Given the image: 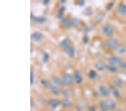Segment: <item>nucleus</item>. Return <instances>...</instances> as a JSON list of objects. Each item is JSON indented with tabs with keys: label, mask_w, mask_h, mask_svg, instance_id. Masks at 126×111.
Returning a JSON list of instances; mask_svg holds the SVG:
<instances>
[{
	"label": "nucleus",
	"mask_w": 126,
	"mask_h": 111,
	"mask_svg": "<svg viewBox=\"0 0 126 111\" xmlns=\"http://www.w3.org/2000/svg\"><path fill=\"white\" fill-rule=\"evenodd\" d=\"M118 40L114 37H110L107 39L106 42V47L109 49L114 50L119 45Z\"/></svg>",
	"instance_id": "1"
},
{
	"label": "nucleus",
	"mask_w": 126,
	"mask_h": 111,
	"mask_svg": "<svg viewBox=\"0 0 126 111\" xmlns=\"http://www.w3.org/2000/svg\"><path fill=\"white\" fill-rule=\"evenodd\" d=\"M114 31V30L113 26L109 24H104L101 28V32H102L103 34H104L105 35L109 36V37L113 35Z\"/></svg>",
	"instance_id": "2"
},
{
	"label": "nucleus",
	"mask_w": 126,
	"mask_h": 111,
	"mask_svg": "<svg viewBox=\"0 0 126 111\" xmlns=\"http://www.w3.org/2000/svg\"><path fill=\"white\" fill-rule=\"evenodd\" d=\"M109 64H113L114 66H119L122 62V58L118 56H111L109 57L108 59Z\"/></svg>",
	"instance_id": "3"
},
{
	"label": "nucleus",
	"mask_w": 126,
	"mask_h": 111,
	"mask_svg": "<svg viewBox=\"0 0 126 111\" xmlns=\"http://www.w3.org/2000/svg\"><path fill=\"white\" fill-rule=\"evenodd\" d=\"M99 91H100L101 95L103 96L104 97H109L110 95L111 91L110 88L107 87L105 85H101L99 87Z\"/></svg>",
	"instance_id": "4"
},
{
	"label": "nucleus",
	"mask_w": 126,
	"mask_h": 111,
	"mask_svg": "<svg viewBox=\"0 0 126 111\" xmlns=\"http://www.w3.org/2000/svg\"><path fill=\"white\" fill-rule=\"evenodd\" d=\"M115 53L118 56L126 55V44H119L118 46L114 50Z\"/></svg>",
	"instance_id": "5"
},
{
	"label": "nucleus",
	"mask_w": 126,
	"mask_h": 111,
	"mask_svg": "<svg viewBox=\"0 0 126 111\" xmlns=\"http://www.w3.org/2000/svg\"><path fill=\"white\" fill-rule=\"evenodd\" d=\"M62 80L63 84L66 85L70 86L73 84V78L70 74H64L63 75Z\"/></svg>",
	"instance_id": "6"
},
{
	"label": "nucleus",
	"mask_w": 126,
	"mask_h": 111,
	"mask_svg": "<svg viewBox=\"0 0 126 111\" xmlns=\"http://www.w3.org/2000/svg\"><path fill=\"white\" fill-rule=\"evenodd\" d=\"M110 89L111 91V93H112L115 99H120L121 98V94L116 86H110Z\"/></svg>",
	"instance_id": "7"
},
{
	"label": "nucleus",
	"mask_w": 126,
	"mask_h": 111,
	"mask_svg": "<svg viewBox=\"0 0 126 111\" xmlns=\"http://www.w3.org/2000/svg\"><path fill=\"white\" fill-rule=\"evenodd\" d=\"M95 67L97 70L100 72H104L107 70V65L105 64L104 62L101 61H99L96 62V63L95 64Z\"/></svg>",
	"instance_id": "8"
},
{
	"label": "nucleus",
	"mask_w": 126,
	"mask_h": 111,
	"mask_svg": "<svg viewBox=\"0 0 126 111\" xmlns=\"http://www.w3.org/2000/svg\"><path fill=\"white\" fill-rule=\"evenodd\" d=\"M117 12L120 15L126 16V4L124 3H120L117 7Z\"/></svg>",
	"instance_id": "9"
},
{
	"label": "nucleus",
	"mask_w": 126,
	"mask_h": 111,
	"mask_svg": "<svg viewBox=\"0 0 126 111\" xmlns=\"http://www.w3.org/2000/svg\"><path fill=\"white\" fill-rule=\"evenodd\" d=\"M43 35L39 32H35L32 33L31 35L32 39L34 42H39L42 40Z\"/></svg>",
	"instance_id": "10"
},
{
	"label": "nucleus",
	"mask_w": 126,
	"mask_h": 111,
	"mask_svg": "<svg viewBox=\"0 0 126 111\" xmlns=\"http://www.w3.org/2000/svg\"><path fill=\"white\" fill-rule=\"evenodd\" d=\"M74 78L75 82H76L77 84H80L82 82L83 78L82 74H81V72L80 71H76L74 72Z\"/></svg>",
	"instance_id": "11"
},
{
	"label": "nucleus",
	"mask_w": 126,
	"mask_h": 111,
	"mask_svg": "<svg viewBox=\"0 0 126 111\" xmlns=\"http://www.w3.org/2000/svg\"><path fill=\"white\" fill-rule=\"evenodd\" d=\"M105 102H106L107 104L109 111H114L116 109L117 103L114 100L111 99H108Z\"/></svg>",
	"instance_id": "12"
},
{
	"label": "nucleus",
	"mask_w": 126,
	"mask_h": 111,
	"mask_svg": "<svg viewBox=\"0 0 126 111\" xmlns=\"http://www.w3.org/2000/svg\"><path fill=\"white\" fill-rule=\"evenodd\" d=\"M48 104L49 106L51 107L54 110L57 108L59 106H60V103H59L58 101L56 99L54 98H51L49 99L48 101Z\"/></svg>",
	"instance_id": "13"
},
{
	"label": "nucleus",
	"mask_w": 126,
	"mask_h": 111,
	"mask_svg": "<svg viewBox=\"0 0 126 111\" xmlns=\"http://www.w3.org/2000/svg\"><path fill=\"white\" fill-rule=\"evenodd\" d=\"M113 81L117 87L118 86V87L119 88H122L123 87L124 85H125V83L124 82L123 80H122L121 78L117 77V76H114V77L113 78Z\"/></svg>",
	"instance_id": "14"
},
{
	"label": "nucleus",
	"mask_w": 126,
	"mask_h": 111,
	"mask_svg": "<svg viewBox=\"0 0 126 111\" xmlns=\"http://www.w3.org/2000/svg\"><path fill=\"white\" fill-rule=\"evenodd\" d=\"M71 43L70 39L68 38H64L63 40H62L60 43V46L63 48H67L68 47H70Z\"/></svg>",
	"instance_id": "15"
},
{
	"label": "nucleus",
	"mask_w": 126,
	"mask_h": 111,
	"mask_svg": "<svg viewBox=\"0 0 126 111\" xmlns=\"http://www.w3.org/2000/svg\"><path fill=\"white\" fill-rule=\"evenodd\" d=\"M105 17V13L103 11H99L97 13L96 16H95V21L96 23H99L103 20L104 17Z\"/></svg>",
	"instance_id": "16"
},
{
	"label": "nucleus",
	"mask_w": 126,
	"mask_h": 111,
	"mask_svg": "<svg viewBox=\"0 0 126 111\" xmlns=\"http://www.w3.org/2000/svg\"><path fill=\"white\" fill-rule=\"evenodd\" d=\"M52 80L53 81V82L58 86H62L63 84L62 79H61L60 77H58V76H53L52 78Z\"/></svg>",
	"instance_id": "17"
},
{
	"label": "nucleus",
	"mask_w": 126,
	"mask_h": 111,
	"mask_svg": "<svg viewBox=\"0 0 126 111\" xmlns=\"http://www.w3.org/2000/svg\"><path fill=\"white\" fill-rule=\"evenodd\" d=\"M65 53L67 56L70 57H73L75 56V48L72 47H68L65 49Z\"/></svg>",
	"instance_id": "18"
},
{
	"label": "nucleus",
	"mask_w": 126,
	"mask_h": 111,
	"mask_svg": "<svg viewBox=\"0 0 126 111\" xmlns=\"http://www.w3.org/2000/svg\"><path fill=\"white\" fill-rule=\"evenodd\" d=\"M61 23L62 25L66 28H70L71 25H72V23H71V21L68 20L67 18H63L61 20Z\"/></svg>",
	"instance_id": "19"
},
{
	"label": "nucleus",
	"mask_w": 126,
	"mask_h": 111,
	"mask_svg": "<svg viewBox=\"0 0 126 111\" xmlns=\"http://www.w3.org/2000/svg\"><path fill=\"white\" fill-rule=\"evenodd\" d=\"M99 106L101 111H109L108 107L105 101H100L99 103Z\"/></svg>",
	"instance_id": "20"
},
{
	"label": "nucleus",
	"mask_w": 126,
	"mask_h": 111,
	"mask_svg": "<svg viewBox=\"0 0 126 111\" xmlns=\"http://www.w3.org/2000/svg\"><path fill=\"white\" fill-rule=\"evenodd\" d=\"M107 70L109 72H110L111 73H117L118 71V68L117 66H114L110 64L107 65Z\"/></svg>",
	"instance_id": "21"
},
{
	"label": "nucleus",
	"mask_w": 126,
	"mask_h": 111,
	"mask_svg": "<svg viewBox=\"0 0 126 111\" xmlns=\"http://www.w3.org/2000/svg\"><path fill=\"white\" fill-rule=\"evenodd\" d=\"M61 103L63 107L66 108H69L71 106L70 101L69 100V99L67 98L62 99L61 100Z\"/></svg>",
	"instance_id": "22"
},
{
	"label": "nucleus",
	"mask_w": 126,
	"mask_h": 111,
	"mask_svg": "<svg viewBox=\"0 0 126 111\" xmlns=\"http://www.w3.org/2000/svg\"><path fill=\"white\" fill-rule=\"evenodd\" d=\"M65 10H66V8H65L64 6H62L60 8L57 15V19L62 20L63 18V14L64 13Z\"/></svg>",
	"instance_id": "23"
},
{
	"label": "nucleus",
	"mask_w": 126,
	"mask_h": 111,
	"mask_svg": "<svg viewBox=\"0 0 126 111\" xmlns=\"http://www.w3.org/2000/svg\"><path fill=\"white\" fill-rule=\"evenodd\" d=\"M49 89L50 90V92H51L52 93L54 94V95H58L60 94V90H59V89L56 85L52 84V85L50 86Z\"/></svg>",
	"instance_id": "24"
},
{
	"label": "nucleus",
	"mask_w": 126,
	"mask_h": 111,
	"mask_svg": "<svg viewBox=\"0 0 126 111\" xmlns=\"http://www.w3.org/2000/svg\"><path fill=\"white\" fill-rule=\"evenodd\" d=\"M97 76V72L95 70H91L89 72V77L91 80H94L96 79Z\"/></svg>",
	"instance_id": "25"
},
{
	"label": "nucleus",
	"mask_w": 126,
	"mask_h": 111,
	"mask_svg": "<svg viewBox=\"0 0 126 111\" xmlns=\"http://www.w3.org/2000/svg\"><path fill=\"white\" fill-rule=\"evenodd\" d=\"M82 13L84 14V15L86 16H90L93 14V11L91 7H87L85 9L84 11H83Z\"/></svg>",
	"instance_id": "26"
},
{
	"label": "nucleus",
	"mask_w": 126,
	"mask_h": 111,
	"mask_svg": "<svg viewBox=\"0 0 126 111\" xmlns=\"http://www.w3.org/2000/svg\"><path fill=\"white\" fill-rule=\"evenodd\" d=\"M41 84L46 88H50V86L52 85L51 83L48 80H42L41 81Z\"/></svg>",
	"instance_id": "27"
},
{
	"label": "nucleus",
	"mask_w": 126,
	"mask_h": 111,
	"mask_svg": "<svg viewBox=\"0 0 126 111\" xmlns=\"http://www.w3.org/2000/svg\"><path fill=\"white\" fill-rule=\"evenodd\" d=\"M46 21V18L45 17L43 16H40V17H38L36 18V23H37L38 24H43L45 23Z\"/></svg>",
	"instance_id": "28"
},
{
	"label": "nucleus",
	"mask_w": 126,
	"mask_h": 111,
	"mask_svg": "<svg viewBox=\"0 0 126 111\" xmlns=\"http://www.w3.org/2000/svg\"><path fill=\"white\" fill-rule=\"evenodd\" d=\"M34 75L32 70L30 71V85L32 86L34 84Z\"/></svg>",
	"instance_id": "29"
},
{
	"label": "nucleus",
	"mask_w": 126,
	"mask_h": 111,
	"mask_svg": "<svg viewBox=\"0 0 126 111\" xmlns=\"http://www.w3.org/2000/svg\"><path fill=\"white\" fill-rule=\"evenodd\" d=\"M79 21H80V20H79L78 18L74 17L72 19V20H71V23H72V25L76 26L79 23Z\"/></svg>",
	"instance_id": "30"
},
{
	"label": "nucleus",
	"mask_w": 126,
	"mask_h": 111,
	"mask_svg": "<svg viewBox=\"0 0 126 111\" xmlns=\"http://www.w3.org/2000/svg\"><path fill=\"white\" fill-rule=\"evenodd\" d=\"M49 60V55L48 53H45L43 55V61L44 62H48Z\"/></svg>",
	"instance_id": "31"
},
{
	"label": "nucleus",
	"mask_w": 126,
	"mask_h": 111,
	"mask_svg": "<svg viewBox=\"0 0 126 111\" xmlns=\"http://www.w3.org/2000/svg\"><path fill=\"white\" fill-rule=\"evenodd\" d=\"M119 66L121 69L126 70V61H122Z\"/></svg>",
	"instance_id": "32"
},
{
	"label": "nucleus",
	"mask_w": 126,
	"mask_h": 111,
	"mask_svg": "<svg viewBox=\"0 0 126 111\" xmlns=\"http://www.w3.org/2000/svg\"><path fill=\"white\" fill-rule=\"evenodd\" d=\"M89 38L87 35H85L84 37H83V42L85 44H87L89 43Z\"/></svg>",
	"instance_id": "33"
},
{
	"label": "nucleus",
	"mask_w": 126,
	"mask_h": 111,
	"mask_svg": "<svg viewBox=\"0 0 126 111\" xmlns=\"http://www.w3.org/2000/svg\"><path fill=\"white\" fill-rule=\"evenodd\" d=\"M114 2H110L109 4L107 6V10H108V11H110V10L112 9V7L114 6Z\"/></svg>",
	"instance_id": "34"
},
{
	"label": "nucleus",
	"mask_w": 126,
	"mask_h": 111,
	"mask_svg": "<svg viewBox=\"0 0 126 111\" xmlns=\"http://www.w3.org/2000/svg\"><path fill=\"white\" fill-rule=\"evenodd\" d=\"M36 18H37V17H36L34 15V14H31V15H30V19H31L32 21H35Z\"/></svg>",
	"instance_id": "35"
},
{
	"label": "nucleus",
	"mask_w": 126,
	"mask_h": 111,
	"mask_svg": "<svg viewBox=\"0 0 126 111\" xmlns=\"http://www.w3.org/2000/svg\"><path fill=\"white\" fill-rule=\"evenodd\" d=\"M85 4V1H80L78 2V5L82 7V6H84Z\"/></svg>",
	"instance_id": "36"
},
{
	"label": "nucleus",
	"mask_w": 126,
	"mask_h": 111,
	"mask_svg": "<svg viewBox=\"0 0 126 111\" xmlns=\"http://www.w3.org/2000/svg\"><path fill=\"white\" fill-rule=\"evenodd\" d=\"M30 103H31V107H32V108H34L35 107V102H34V101L32 99L31 101H30Z\"/></svg>",
	"instance_id": "37"
},
{
	"label": "nucleus",
	"mask_w": 126,
	"mask_h": 111,
	"mask_svg": "<svg viewBox=\"0 0 126 111\" xmlns=\"http://www.w3.org/2000/svg\"><path fill=\"white\" fill-rule=\"evenodd\" d=\"M89 111H97L96 110V108L94 107H93V106H91L90 108H89Z\"/></svg>",
	"instance_id": "38"
},
{
	"label": "nucleus",
	"mask_w": 126,
	"mask_h": 111,
	"mask_svg": "<svg viewBox=\"0 0 126 111\" xmlns=\"http://www.w3.org/2000/svg\"><path fill=\"white\" fill-rule=\"evenodd\" d=\"M43 3L44 5H47L49 3V1H48V0H44V1H43Z\"/></svg>",
	"instance_id": "39"
},
{
	"label": "nucleus",
	"mask_w": 126,
	"mask_h": 111,
	"mask_svg": "<svg viewBox=\"0 0 126 111\" xmlns=\"http://www.w3.org/2000/svg\"><path fill=\"white\" fill-rule=\"evenodd\" d=\"M66 2V1H65V0H61V3H64Z\"/></svg>",
	"instance_id": "40"
},
{
	"label": "nucleus",
	"mask_w": 126,
	"mask_h": 111,
	"mask_svg": "<svg viewBox=\"0 0 126 111\" xmlns=\"http://www.w3.org/2000/svg\"><path fill=\"white\" fill-rule=\"evenodd\" d=\"M116 111H125L122 110V109H118Z\"/></svg>",
	"instance_id": "41"
},
{
	"label": "nucleus",
	"mask_w": 126,
	"mask_h": 111,
	"mask_svg": "<svg viewBox=\"0 0 126 111\" xmlns=\"http://www.w3.org/2000/svg\"><path fill=\"white\" fill-rule=\"evenodd\" d=\"M125 86H126V83H125Z\"/></svg>",
	"instance_id": "42"
}]
</instances>
